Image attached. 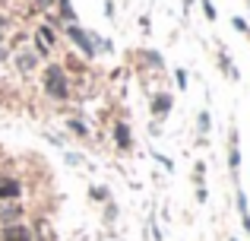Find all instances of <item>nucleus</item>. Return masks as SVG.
I'll return each mask as SVG.
<instances>
[{"label":"nucleus","instance_id":"f257e3e1","mask_svg":"<svg viewBox=\"0 0 250 241\" xmlns=\"http://www.w3.org/2000/svg\"><path fill=\"white\" fill-rule=\"evenodd\" d=\"M44 89H48L54 99H67V80H63V70L61 67H48L44 70Z\"/></svg>","mask_w":250,"mask_h":241},{"label":"nucleus","instance_id":"f03ea898","mask_svg":"<svg viewBox=\"0 0 250 241\" xmlns=\"http://www.w3.org/2000/svg\"><path fill=\"white\" fill-rule=\"evenodd\" d=\"M3 241H32V232L25 229V225H19V222H10L3 229Z\"/></svg>","mask_w":250,"mask_h":241},{"label":"nucleus","instance_id":"7ed1b4c3","mask_svg":"<svg viewBox=\"0 0 250 241\" xmlns=\"http://www.w3.org/2000/svg\"><path fill=\"white\" fill-rule=\"evenodd\" d=\"M70 38H73V42L80 44V48L85 51V54H95V44H92L89 38H85V32H83V29H76V25H70Z\"/></svg>","mask_w":250,"mask_h":241},{"label":"nucleus","instance_id":"20e7f679","mask_svg":"<svg viewBox=\"0 0 250 241\" xmlns=\"http://www.w3.org/2000/svg\"><path fill=\"white\" fill-rule=\"evenodd\" d=\"M0 197H19V181L0 178Z\"/></svg>","mask_w":250,"mask_h":241},{"label":"nucleus","instance_id":"39448f33","mask_svg":"<svg viewBox=\"0 0 250 241\" xmlns=\"http://www.w3.org/2000/svg\"><path fill=\"white\" fill-rule=\"evenodd\" d=\"M19 206L16 203H10V206H3V210H0V222H13V219H19Z\"/></svg>","mask_w":250,"mask_h":241},{"label":"nucleus","instance_id":"423d86ee","mask_svg":"<svg viewBox=\"0 0 250 241\" xmlns=\"http://www.w3.org/2000/svg\"><path fill=\"white\" fill-rule=\"evenodd\" d=\"M19 67H22V70H32V67H35V54H19Z\"/></svg>","mask_w":250,"mask_h":241},{"label":"nucleus","instance_id":"0eeeda50","mask_svg":"<svg viewBox=\"0 0 250 241\" xmlns=\"http://www.w3.org/2000/svg\"><path fill=\"white\" fill-rule=\"evenodd\" d=\"M168 105H171L168 95H159V99H155V111H159V114H165V111H168Z\"/></svg>","mask_w":250,"mask_h":241},{"label":"nucleus","instance_id":"6e6552de","mask_svg":"<svg viewBox=\"0 0 250 241\" xmlns=\"http://www.w3.org/2000/svg\"><path fill=\"white\" fill-rule=\"evenodd\" d=\"M117 143H121V146H127V143H130V130L124 127V124L117 127Z\"/></svg>","mask_w":250,"mask_h":241},{"label":"nucleus","instance_id":"1a4fd4ad","mask_svg":"<svg viewBox=\"0 0 250 241\" xmlns=\"http://www.w3.org/2000/svg\"><path fill=\"white\" fill-rule=\"evenodd\" d=\"M61 6H63V16L73 19V6H70V0H61Z\"/></svg>","mask_w":250,"mask_h":241},{"label":"nucleus","instance_id":"9d476101","mask_svg":"<svg viewBox=\"0 0 250 241\" xmlns=\"http://www.w3.org/2000/svg\"><path fill=\"white\" fill-rule=\"evenodd\" d=\"M70 127H73V130H76V133H80V136L85 133V127H83V124H80V121H70Z\"/></svg>","mask_w":250,"mask_h":241},{"label":"nucleus","instance_id":"9b49d317","mask_svg":"<svg viewBox=\"0 0 250 241\" xmlns=\"http://www.w3.org/2000/svg\"><path fill=\"white\" fill-rule=\"evenodd\" d=\"M38 3H42V6H51V3H54V0H38Z\"/></svg>","mask_w":250,"mask_h":241},{"label":"nucleus","instance_id":"f8f14e48","mask_svg":"<svg viewBox=\"0 0 250 241\" xmlns=\"http://www.w3.org/2000/svg\"><path fill=\"white\" fill-rule=\"evenodd\" d=\"M0 38H3V35H0Z\"/></svg>","mask_w":250,"mask_h":241}]
</instances>
